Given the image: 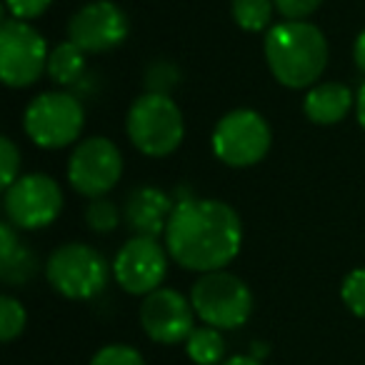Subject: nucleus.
Instances as JSON below:
<instances>
[{"instance_id":"nucleus-1","label":"nucleus","mask_w":365,"mask_h":365,"mask_svg":"<svg viewBox=\"0 0 365 365\" xmlns=\"http://www.w3.org/2000/svg\"><path fill=\"white\" fill-rule=\"evenodd\" d=\"M168 255L193 273L225 270L240 253L243 223L235 208L213 198H182L165 228Z\"/></svg>"},{"instance_id":"nucleus-2","label":"nucleus","mask_w":365,"mask_h":365,"mask_svg":"<svg viewBox=\"0 0 365 365\" xmlns=\"http://www.w3.org/2000/svg\"><path fill=\"white\" fill-rule=\"evenodd\" d=\"M265 63L273 78L290 91L313 88L328 66V41L308 21H283L273 26L263 43Z\"/></svg>"},{"instance_id":"nucleus-3","label":"nucleus","mask_w":365,"mask_h":365,"mask_svg":"<svg viewBox=\"0 0 365 365\" xmlns=\"http://www.w3.org/2000/svg\"><path fill=\"white\" fill-rule=\"evenodd\" d=\"M125 130L133 148L148 158H165L185 138V118L178 103L163 93H143L128 110Z\"/></svg>"},{"instance_id":"nucleus-4","label":"nucleus","mask_w":365,"mask_h":365,"mask_svg":"<svg viewBox=\"0 0 365 365\" xmlns=\"http://www.w3.org/2000/svg\"><path fill=\"white\" fill-rule=\"evenodd\" d=\"M190 303L203 325L218 330H235L253 315V293L245 280L228 270L200 275L190 290Z\"/></svg>"},{"instance_id":"nucleus-5","label":"nucleus","mask_w":365,"mask_h":365,"mask_svg":"<svg viewBox=\"0 0 365 365\" xmlns=\"http://www.w3.org/2000/svg\"><path fill=\"white\" fill-rule=\"evenodd\" d=\"M110 270L106 258L86 243H66L46 260V280L58 295L68 300L96 298L108 285Z\"/></svg>"},{"instance_id":"nucleus-6","label":"nucleus","mask_w":365,"mask_h":365,"mask_svg":"<svg viewBox=\"0 0 365 365\" xmlns=\"http://www.w3.org/2000/svg\"><path fill=\"white\" fill-rule=\"evenodd\" d=\"M86 125V110L71 93L51 91L41 93L28 103L23 113L26 135L46 150H61L81 138Z\"/></svg>"},{"instance_id":"nucleus-7","label":"nucleus","mask_w":365,"mask_h":365,"mask_svg":"<svg viewBox=\"0 0 365 365\" xmlns=\"http://www.w3.org/2000/svg\"><path fill=\"white\" fill-rule=\"evenodd\" d=\"M210 143L220 163L230 168H250L268 155L273 130L258 110L235 108L218 120Z\"/></svg>"},{"instance_id":"nucleus-8","label":"nucleus","mask_w":365,"mask_h":365,"mask_svg":"<svg viewBox=\"0 0 365 365\" xmlns=\"http://www.w3.org/2000/svg\"><path fill=\"white\" fill-rule=\"evenodd\" d=\"M6 218L13 228L41 230L56 223L63 210V190L56 178L46 173L21 175L11 188L3 193Z\"/></svg>"},{"instance_id":"nucleus-9","label":"nucleus","mask_w":365,"mask_h":365,"mask_svg":"<svg viewBox=\"0 0 365 365\" xmlns=\"http://www.w3.org/2000/svg\"><path fill=\"white\" fill-rule=\"evenodd\" d=\"M123 175L120 148L110 138L93 135L76 145L68 160V182L83 198H103Z\"/></svg>"},{"instance_id":"nucleus-10","label":"nucleus","mask_w":365,"mask_h":365,"mask_svg":"<svg viewBox=\"0 0 365 365\" xmlns=\"http://www.w3.org/2000/svg\"><path fill=\"white\" fill-rule=\"evenodd\" d=\"M46 38L26 21L8 18L0 26V78L8 88H28L48 68Z\"/></svg>"},{"instance_id":"nucleus-11","label":"nucleus","mask_w":365,"mask_h":365,"mask_svg":"<svg viewBox=\"0 0 365 365\" xmlns=\"http://www.w3.org/2000/svg\"><path fill=\"white\" fill-rule=\"evenodd\" d=\"M168 248L155 238L135 235L125 240L123 248L113 260V278L125 293L130 295H150L160 288L163 278L168 273Z\"/></svg>"},{"instance_id":"nucleus-12","label":"nucleus","mask_w":365,"mask_h":365,"mask_svg":"<svg viewBox=\"0 0 365 365\" xmlns=\"http://www.w3.org/2000/svg\"><path fill=\"white\" fill-rule=\"evenodd\" d=\"M130 33V23L113 0H91L73 13L68 23V41L83 53H108L123 46Z\"/></svg>"},{"instance_id":"nucleus-13","label":"nucleus","mask_w":365,"mask_h":365,"mask_svg":"<svg viewBox=\"0 0 365 365\" xmlns=\"http://www.w3.org/2000/svg\"><path fill=\"white\" fill-rule=\"evenodd\" d=\"M140 328L153 343L178 345L185 343L195 330V308L190 298L173 288H158L140 303Z\"/></svg>"},{"instance_id":"nucleus-14","label":"nucleus","mask_w":365,"mask_h":365,"mask_svg":"<svg viewBox=\"0 0 365 365\" xmlns=\"http://www.w3.org/2000/svg\"><path fill=\"white\" fill-rule=\"evenodd\" d=\"M173 210H175V203L165 190L155 188V185H140V188L130 190V195L125 198L123 218L135 235L158 238L160 233H165Z\"/></svg>"},{"instance_id":"nucleus-15","label":"nucleus","mask_w":365,"mask_h":365,"mask_svg":"<svg viewBox=\"0 0 365 365\" xmlns=\"http://www.w3.org/2000/svg\"><path fill=\"white\" fill-rule=\"evenodd\" d=\"M355 106V96L343 83H315L303 98V113L315 125H335Z\"/></svg>"},{"instance_id":"nucleus-16","label":"nucleus","mask_w":365,"mask_h":365,"mask_svg":"<svg viewBox=\"0 0 365 365\" xmlns=\"http://www.w3.org/2000/svg\"><path fill=\"white\" fill-rule=\"evenodd\" d=\"M38 258L28 245L21 243L11 223L0 225V278L6 285H26L36 278Z\"/></svg>"},{"instance_id":"nucleus-17","label":"nucleus","mask_w":365,"mask_h":365,"mask_svg":"<svg viewBox=\"0 0 365 365\" xmlns=\"http://www.w3.org/2000/svg\"><path fill=\"white\" fill-rule=\"evenodd\" d=\"M46 73L56 86H76L86 73V53L71 41L61 43L48 56Z\"/></svg>"},{"instance_id":"nucleus-18","label":"nucleus","mask_w":365,"mask_h":365,"mask_svg":"<svg viewBox=\"0 0 365 365\" xmlns=\"http://www.w3.org/2000/svg\"><path fill=\"white\" fill-rule=\"evenodd\" d=\"M185 353L195 365H220L225 355V338L218 328H195L185 340Z\"/></svg>"},{"instance_id":"nucleus-19","label":"nucleus","mask_w":365,"mask_h":365,"mask_svg":"<svg viewBox=\"0 0 365 365\" xmlns=\"http://www.w3.org/2000/svg\"><path fill=\"white\" fill-rule=\"evenodd\" d=\"M275 3L273 0H233L230 13L238 28L248 33H260L273 21Z\"/></svg>"},{"instance_id":"nucleus-20","label":"nucleus","mask_w":365,"mask_h":365,"mask_svg":"<svg viewBox=\"0 0 365 365\" xmlns=\"http://www.w3.org/2000/svg\"><path fill=\"white\" fill-rule=\"evenodd\" d=\"M28 323V313L23 303L13 295H3L0 298V340L3 343H13L21 338Z\"/></svg>"},{"instance_id":"nucleus-21","label":"nucleus","mask_w":365,"mask_h":365,"mask_svg":"<svg viewBox=\"0 0 365 365\" xmlns=\"http://www.w3.org/2000/svg\"><path fill=\"white\" fill-rule=\"evenodd\" d=\"M86 223L93 233H113L120 223V210L110 198H93L86 208Z\"/></svg>"},{"instance_id":"nucleus-22","label":"nucleus","mask_w":365,"mask_h":365,"mask_svg":"<svg viewBox=\"0 0 365 365\" xmlns=\"http://www.w3.org/2000/svg\"><path fill=\"white\" fill-rule=\"evenodd\" d=\"M340 298L350 313L365 318V268H355L345 275L340 285Z\"/></svg>"},{"instance_id":"nucleus-23","label":"nucleus","mask_w":365,"mask_h":365,"mask_svg":"<svg viewBox=\"0 0 365 365\" xmlns=\"http://www.w3.org/2000/svg\"><path fill=\"white\" fill-rule=\"evenodd\" d=\"M91 365H145V358L140 350L125 343H113L101 348L91 358Z\"/></svg>"},{"instance_id":"nucleus-24","label":"nucleus","mask_w":365,"mask_h":365,"mask_svg":"<svg viewBox=\"0 0 365 365\" xmlns=\"http://www.w3.org/2000/svg\"><path fill=\"white\" fill-rule=\"evenodd\" d=\"M21 173V150L8 135L0 138V185L3 190L11 188L13 182L18 180Z\"/></svg>"},{"instance_id":"nucleus-25","label":"nucleus","mask_w":365,"mask_h":365,"mask_svg":"<svg viewBox=\"0 0 365 365\" xmlns=\"http://www.w3.org/2000/svg\"><path fill=\"white\" fill-rule=\"evenodd\" d=\"M178 71L165 61H155L145 73V83L150 91L148 93H163V96H170V91L178 86Z\"/></svg>"},{"instance_id":"nucleus-26","label":"nucleus","mask_w":365,"mask_h":365,"mask_svg":"<svg viewBox=\"0 0 365 365\" xmlns=\"http://www.w3.org/2000/svg\"><path fill=\"white\" fill-rule=\"evenodd\" d=\"M273 3H275V11L285 21H305V18H310L323 6V0H273Z\"/></svg>"},{"instance_id":"nucleus-27","label":"nucleus","mask_w":365,"mask_h":365,"mask_svg":"<svg viewBox=\"0 0 365 365\" xmlns=\"http://www.w3.org/2000/svg\"><path fill=\"white\" fill-rule=\"evenodd\" d=\"M53 0H6V8L16 21H36L51 8Z\"/></svg>"},{"instance_id":"nucleus-28","label":"nucleus","mask_w":365,"mask_h":365,"mask_svg":"<svg viewBox=\"0 0 365 365\" xmlns=\"http://www.w3.org/2000/svg\"><path fill=\"white\" fill-rule=\"evenodd\" d=\"M353 61H355V66H358L360 71L365 73V28L358 33V38H355V46H353Z\"/></svg>"},{"instance_id":"nucleus-29","label":"nucleus","mask_w":365,"mask_h":365,"mask_svg":"<svg viewBox=\"0 0 365 365\" xmlns=\"http://www.w3.org/2000/svg\"><path fill=\"white\" fill-rule=\"evenodd\" d=\"M355 113H358V123L365 130V83L360 86L358 96H355Z\"/></svg>"},{"instance_id":"nucleus-30","label":"nucleus","mask_w":365,"mask_h":365,"mask_svg":"<svg viewBox=\"0 0 365 365\" xmlns=\"http://www.w3.org/2000/svg\"><path fill=\"white\" fill-rule=\"evenodd\" d=\"M220 365H263L258 358H253V355H233V358L223 360Z\"/></svg>"}]
</instances>
